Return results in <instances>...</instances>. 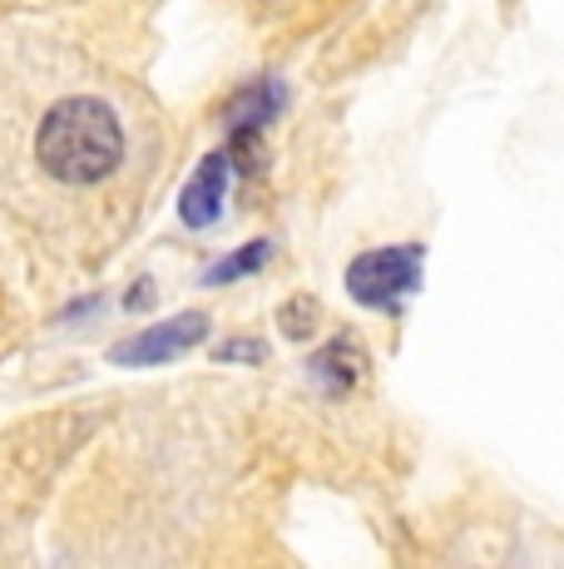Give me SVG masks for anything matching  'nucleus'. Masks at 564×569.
I'll return each mask as SVG.
<instances>
[{
    "label": "nucleus",
    "mask_w": 564,
    "mask_h": 569,
    "mask_svg": "<svg viewBox=\"0 0 564 569\" xmlns=\"http://www.w3.org/2000/svg\"><path fill=\"white\" fill-rule=\"evenodd\" d=\"M40 169L60 183H100L124 154V129L104 100H64L40 119Z\"/></svg>",
    "instance_id": "nucleus-1"
},
{
    "label": "nucleus",
    "mask_w": 564,
    "mask_h": 569,
    "mask_svg": "<svg viewBox=\"0 0 564 569\" xmlns=\"http://www.w3.org/2000/svg\"><path fill=\"white\" fill-rule=\"evenodd\" d=\"M421 288V248H372L346 268V298L362 308L396 312Z\"/></svg>",
    "instance_id": "nucleus-2"
},
{
    "label": "nucleus",
    "mask_w": 564,
    "mask_h": 569,
    "mask_svg": "<svg viewBox=\"0 0 564 569\" xmlns=\"http://www.w3.org/2000/svg\"><path fill=\"white\" fill-rule=\"evenodd\" d=\"M203 337H209V317L203 312H179V317H169V322H159V327H149V332L119 342L110 352V362L114 367H159V362L183 357L189 347H199Z\"/></svg>",
    "instance_id": "nucleus-3"
},
{
    "label": "nucleus",
    "mask_w": 564,
    "mask_h": 569,
    "mask_svg": "<svg viewBox=\"0 0 564 569\" xmlns=\"http://www.w3.org/2000/svg\"><path fill=\"white\" fill-rule=\"evenodd\" d=\"M223 193H228V154H209L193 169V179L183 183L179 193V218L199 233V228H213L223 213Z\"/></svg>",
    "instance_id": "nucleus-4"
},
{
    "label": "nucleus",
    "mask_w": 564,
    "mask_h": 569,
    "mask_svg": "<svg viewBox=\"0 0 564 569\" xmlns=\"http://www.w3.org/2000/svg\"><path fill=\"white\" fill-rule=\"evenodd\" d=\"M282 109V84L278 80H263V84H253L248 94H238L233 104L223 109V124L233 129V139H238V149H248L258 139V129L268 124Z\"/></svg>",
    "instance_id": "nucleus-5"
},
{
    "label": "nucleus",
    "mask_w": 564,
    "mask_h": 569,
    "mask_svg": "<svg viewBox=\"0 0 564 569\" xmlns=\"http://www.w3.org/2000/svg\"><path fill=\"white\" fill-rule=\"evenodd\" d=\"M362 352L352 347V337H338V342H328L318 357L308 362V371H312V381H318L328 397H346V391L362 381Z\"/></svg>",
    "instance_id": "nucleus-6"
},
{
    "label": "nucleus",
    "mask_w": 564,
    "mask_h": 569,
    "mask_svg": "<svg viewBox=\"0 0 564 569\" xmlns=\"http://www.w3.org/2000/svg\"><path fill=\"white\" fill-rule=\"evenodd\" d=\"M268 258H273V243H268V238H258V243H243V248H238V253H228L223 262H213V268L203 272V282H209V288H223V282L253 278V272L263 268Z\"/></svg>",
    "instance_id": "nucleus-7"
},
{
    "label": "nucleus",
    "mask_w": 564,
    "mask_h": 569,
    "mask_svg": "<svg viewBox=\"0 0 564 569\" xmlns=\"http://www.w3.org/2000/svg\"><path fill=\"white\" fill-rule=\"evenodd\" d=\"M278 327H282V337H292V342H302V337L318 327V312H312V302L308 298H298L292 308H282V317H278Z\"/></svg>",
    "instance_id": "nucleus-8"
},
{
    "label": "nucleus",
    "mask_w": 564,
    "mask_h": 569,
    "mask_svg": "<svg viewBox=\"0 0 564 569\" xmlns=\"http://www.w3.org/2000/svg\"><path fill=\"white\" fill-rule=\"evenodd\" d=\"M219 362H248V367H258V362H268V347L253 342V337H233L228 347H219Z\"/></svg>",
    "instance_id": "nucleus-9"
},
{
    "label": "nucleus",
    "mask_w": 564,
    "mask_h": 569,
    "mask_svg": "<svg viewBox=\"0 0 564 569\" xmlns=\"http://www.w3.org/2000/svg\"><path fill=\"white\" fill-rule=\"evenodd\" d=\"M124 308H149V282H139V288L129 292V302H124Z\"/></svg>",
    "instance_id": "nucleus-10"
}]
</instances>
